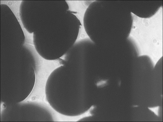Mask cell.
Listing matches in <instances>:
<instances>
[{"mask_svg":"<svg viewBox=\"0 0 163 122\" xmlns=\"http://www.w3.org/2000/svg\"><path fill=\"white\" fill-rule=\"evenodd\" d=\"M108 79H100L96 83V85L98 88L103 87L107 85Z\"/></svg>","mask_w":163,"mask_h":122,"instance_id":"obj_1","label":"cell"},{"mask_svg":"<svg viewBox=\"0 0 163 122\" xmlns=\"http://www.w3.org/2000/svg\"><path fill=\"white\" fill-rule=\"evenodd\" d=\"M148 108L151 111L154 112L157 116H159V112L160 109V107L159 106L153 107H148Z\"/></svg>","mask_w":163,"mask_h":122,"instance_id":"obj_2","label":"cell"}]
</instances>
